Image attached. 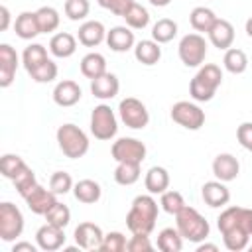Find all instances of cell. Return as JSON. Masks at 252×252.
<instances>
[{
  "label": "cell",
  "instance_id": "obj_1",
  "mask_svg": "<svg viewBox=\"0 0 252 252\" xmlns=\"http://www.w3.org/2000/svg\"><path fill=\"white\" fill-rule=\"evenodd\" d=\"M217 226L222 234V242L230 252H240L250 246L252 228V209L246 207H226L219 219Z\"/></svg>",
  "mask_w": 252,
  "mask_h": 252
},
{
  "label": "cell",
  "instance_id": "obj_2",
  "mask_svg": "<svg viewBox=\"0 0 252 252\" xmlns=\"http://www.w3.org/2000/svg\"><path fill=\"white\" fill-rule=\"evenodd\" d=\"M158 201L150 195H138L132 205L130 211L126 215V226L132 234H150L156 228V220H158Z\"/></svg>",
  "mask_w": 252,
  "mask_h": 252
},
{
  "label": "cell",
  "instance_id": "obj_3",
  "mask_svg": "<svg viewBox=\"0 0 252 252\" xmlns=\"http://www.w3.org/2000/svg\"><path fill=\"white\" fill-rule=\"evenodd\" d=\"M222 83V71L215 63H205L199 67L197 75L189 83V94L195 102H209Z\"/></svg>",
  "mask_w": 252,
  "mask_h": 252
},
{
  "label": "cell",
  "instance_id": "obj_4",
  "mask_svg": "<svg viewBox=\"0 0 252 252\" xmlns=\"http://www.w3.org/2000/svg\"><path fill=\"white\" fill-rule=\"evenodd\" d=\"M175 226L181 232L183 240H189V242H195V244L207 240V236L211 232L209 220L195 207H189V205H185L175 215Z\"/></svg>",
  "mask_w": 252,
  "mask_h": 252
},
{
  "label": "cell",
  "instance_id": "obj_5",
  "mask_svg": "<svg viewBox=\"0 0 252 252\" xmlns=\"http://www.w3.org/2000/svg\"><path fill=\"white\" fill-rule=\"evenodd\" d=\"M57 146L63 152V156L71 159H79L89 152V136L77 126V124H61L57 128Z\"/></svg>",
  "mask_w": 252,
  "mask_h": 252
},
{
  "label": "cell",
  "instance_id": "obj_6",
  "mask_svg": "<svg viewBox=\"0 0 252 252\" xmlns=\"http://www.w3.org/2000/svg\"><path fill=\"white\" fill-rule=\"evenodd\" d=\"M118 132V120L108 104H98L91 112V134L96 140H112Z\"/></svg>",
  "mask_w": 252,
  "mask_h": 252
},
{
  "label": "cell",
  "instance_id": "obj_7",
  "mask_svg": "<svg viewBox=\"0 0 252 252\" xmlns=\"http://www.w3.org/2000/svg\"><path fill=\"white\" fill-rule=\"evenodd\" d=\"M177 53L185 67H201L207 57V41L201 33H187L179 39Z\"/></svg>",
  "mask_w": 252,
  "mask_h": 252
},
{
  "label": "cell",
  "instance_id": "obj_8",
  "mask_svg": "<svg viewBox=\"0 0 252 252\" xmlns=\"http://www.w3.org/2000/svg\"><path fill=\"white\" fill-rule=\"evenodd\" d=\"M24 232V215L22 211L10 203H0V238L4 242H14Z\"/></svg>",
  "mask_w": 252,
  "mask_h": 252
},
{
  "label": "cell",
  "instance_id": "obj_9",
  "mask_svg": "<svg viewBox=\"0 0 252 252\" xmlns=\"http://www.w3.org/2000/svg\"><path fill=\"white\" fill-rule=\"evenodd\" d=\"M118 116L132 130H142L150 122V112H148L146 104L142 100L134 98V96H126V98L120 100V104H118Z\"/></svg>",
  "mask_w": 252,
  "mask_h": 252
},
{
  "label": "cell",
  "instance_id": "obj_10",
  "mask_svg": "<svg viewBox=\"0 0 252 252\" xmlns=\"http://www.w3.org/2000/svg\"><path fill=\"white\" fill-rule=\"evenodd\" d=\"M171 120L187 130H199L205 124V110H201L199 104L189 100H177L171 106Z\"/></svg>",
  "mask_w": 252,
  "mask_h": 252
},
{
  "label": "cell",
  "instance_id": "obj_11",
  "mask_svg": "<svg viewBox=\"0 0 252 252\" xmlns=\"http://www.w3.org/2000/svg\"><path fill=\"white\" fill-rule=\"evenodd\" d=\"M112 158L120 163V161H132V163H142L146 159V144L140 142L138 138H118L116 142H112L110 148Z\"/></svg>",
  "mask_w": 252,
  "mask_h": 252
},
{
  "label": "cell",
  "instance_id": "obj_12",
  "mask_svg": "<svg viewBox=\"0 0 252 252\" xmlns=\"http://www.w3.org/2000/svg\"><path fill=\"white\" fill-rule=\"evenodd\" d=\"M35 244L45 252H55L61 246H65V228L55 226L51 222H45L35 232Z\"/></svg>",
  "mask_w": 252,
  "mask_h": 252
},
{
  "label": "cell",
  "instance_id": "obj_13",
  "mask_svg": "<svg viewBox=\"0 0 252 252\" xmlns=\"http://www.w3.org/2000/svg\"><path fill=\"white\" fill-rule=\"evenodd\" d=\"M18 65H20V59L16 49L10 43H2L0 45V87L2 89H8L14 83Z\"/></svg>",
  "mask_w": 252,
  "mask_h": 252
},
{
  "label": "cell",
  "instance_id": "obj_14",
  "mask_svg": "<svg viewBox=\"0 0 252 252\" xmlns=\"http://www.w3.org/2000/svg\"><path fill=\"white\" fill-rule=\"evenodd\" d=\"M24 201H26L28 209H30L33 215H41V217H45V213L57 203L55 193H53L51 189L41 187L39 183H37V185L24 197Z\"/></svg>",
  "mask_w": 252,
  "mask_h": 252
},
{
  "label": "cell",
  "instance_id": "obj_15",
  "mask_svg": "<svg viewBox=\"0 0 252 252\" xmlns=\"http://www.w3.org/2000/svg\"><path fill=\"white\" fill-rule=\"evenodd\" d=\"M73 236H75V244L79 248H83V250H98L100 242L104 238L100 226L94 224V222H81L75 228Z\"/></svg>",
  "mask_w": 252,
  "mask_h": 252
},
{
  "label": "cell",
  "instance_id": "obj_16",
  "mask_svg": "<svg viewBox=\"0 0 252 252\" xmlns=\"http://www.w3.org/2000/svg\"><path fill=\"white\" fill-rule=\"evenodd\" d=\"M106 45L116 53H126L128 49H134L136 37L132 28L128 26H114L106 32Z\"/></svg>",
  "mask_w": 252,
  "mask_h": 252
},
{
  "label": "cell",
  "instance_id": "obj_17",
  "mask_svg": "<svg viewBox=\"0 0 252 252\" xmlns=\"http://www.w3.org/2000/svg\"><path fill=\"white\" fill-rule=\"evenodd\" d=\"M83 96V91L81 87L71 81V79H65V81H59L53 89V102L57 106H63V108H69V106H75Z\"/></svg>",
  "mask_w": 252,
  "mask_h": 252
},
{
  "label": "cell",
  "instance_id": "obj_18",
  "mask_svg": "<svg viewBox=\"0 0 252 252\" xmlns=\"http://www.w3.org/2000/svg\"><path fill=\"white\" fill-rule=\"evenodd\" d=\"M238 173H240V163L232 154H219L213 159V175L219 181H224V183L234 181Z\"/></svg>",
  "mask_w": 252,
  "mask_h": 252
},
{
  "label": "cell",
  "instance_id": "obj_19",
  "mask_svg": "<svg viewBox=\"0 0 252 252\" xmlns=\"http://www.w3.org/2000/svg\"><path fill=\"white\" fill-rule=\"evenodd\" d=\"M201 197H203V201H205L209 207L219 209V207L228 205V201H230V191H228V187L224 185V181L215 179V181H207V183L201 187Z\"/></svg>",
  "mask_w": 252,
  "mask_h": 252
},
{
  "label": "cell",
  "instance_id": "obj_20",
  "mask_svg": "<svg viewBox=\"0 0 252 252\" xmlns=\"http://www.w3.org/2000/svg\"><path fill=\"white\" fill-rule=\"evenodd\" d=\"M77 39L79 43H83L85 47H96L102 41H106V30L102 26V22L98 20H89L85 24L79 26L77 32Z\"/></svg>",
  "mask_w": 252,
  "mask_h": 252
},
{
  "label": "cell",
  "instance_id": "obj_21",
  "mask_svg": "<svg viewBox=\"0 0 252 252\" xmlns=\"http://www.w3.org/2000/svg\"><path fill=\"white\" fill-rule=\"evenodd\" d=\"M118 91H120V81H118V77L114 73L106 71L104 75H100V77L91 81V93H93V96H96L100 100L114 98L118 94Z\"/></svg>",
  "mask_w": 252,
  "mask_h": 252
},
{
  "label": "cell",
  "instance_id": "obj_22",
  "mask_svg": "<svg viewBox=\"0 0 252 252\" xmlns=\"http://www.w3.org/2000/svg\"><path fill=\"white\" fill-rule=\"evenodd\" d=\"M209 41L217 47V49H222L226 51L228 47H232V41H234V26L228 22V20H222L219 18L215 22V26L209 30Z\"/></svg>",
  "mask_w": 252,
  "mask_h": 252
},
{
  "label": "cell",
  "instance_id": "obj_23",
  "mask_svg": "<svg viewBox=\"0 0 252 252\" xmlns=\"http://www.w3.org/2000/svg\"><path fill=\"white\" fill-rule=\"evenodd\" d=\"M49 51L57 59H67L77 51V37L67 32H59L49 39Z\"/></svg>",
  "mask_w": 252,
  "mask_h": 252
},
{
  "label": "cell",
  "instance_id": "obj_24",
  "mask_svg": "<svg viewBox=\"0 0 252 252\" xmlns=\"http://www.w3.org/2000/svg\"><path fill=\"white\" fill-rule=\"evenodd\" d=\"M144 185L148 189V193L152 195H161L163 191L169 189V173L165 167L161 165H154L148 169L146 177H144Z\"/></svg>",
  "mask_w": 252,
  "mask_h": 252
},
{
  "label": "cell",
  "instance_id": "obj_25",
  "mask_svg": "<svg viewBox=\"0 0 252 252\" xmlns=\"http://www.w3.org/2000/svg\"><path fill=\"white\" fill-rule=\"evenodd\" d=\"M14 32H16V35L20 39H33L35 35H39L41 30H39L35 12H22V14H18L16 22H14Z\"/></svg>",
  "mask_w": 252,
  "mask_h": 252
},
{
  "label": "cell",
  "instance_id": "obj_26",
  "mask_svg": "<svg viewBox=\"0 0 252 252\" xmlns=\"http://www.w3.org/2000/svg\"><path fill=\"white\" fill-rule=\"evenodd\" d=\"M134 57L142 65H156L161 59V47L154 39H142L134 45Z\"/></svg>",
  "mask_w": 252,
  "mask_h": 252
},
{
  "label": "cell",
  "instance_id": "obj_27",
  "mask_svg": "<svg viewBox=\"0 0 252 252\" xmlns=\"http://www.w3.org/2000/svg\"><path fill=\"white\" fill-rule=\"evenodd\" d=\"M73 195L79 203H85V205H93L100 199L102 195V189L100 185L94 181V179H81L73 185Z\"/></svg>",
  "mask_w": 252,
  "mask_h": 252
},
{
  "label": "cell",
  "instance_id": "obj_28",
  "mask_svg": "<svg viewBox=\"0 0 252 252\" xmlns=\"http://www.w3.org/2000/svg\"><path fill=\"white\" fill-rule=\"evenodd\" d=\"M217 20L219 18L215 16V12L211 8H205V6H197L189 14V24L197 33H209V30L215 26Z\"/></svg>",
  "mask_w": 252,
  "mask_h": 252
},
{
  "label": "cell",
  "instance_id": "obj_29",
  "mask_svg": "<svg viewBox=\"0 0 252 252\" xmlns=\"http://www.w3.org/2000/svg\"><path fill=\"white\" fill-rule=\"evenodd\" d=\"M81 73L87 77V79H96L100 75L106 73V59L102 53H96V51H91L87 53L83 59H81Z\"/></svg>",
  "mask_w": 252,
  "mask_h": 252
},
{
  "label": "cell",
  "instance_id": "obj_30",
  "mask_svg": "<svg viewBox=\"0 0 252 252\" xmlns=\"http://www.w3.org/2000/svg\"><path fill=\"white\" fill-rule=\"evenodd\" d=\"M158 248L161 252H179L183 248V236L181 232L177 230V226H167V228H161L159 234H158Z\"/></svg>",
  "mask_w": 252,
  "mask_h": 252
},
{
  "label": "cell",
  "instance_id": "obj_31",
  "mask_svg": "<svg viewBox=\"0 0 252 252\" xmlns=\"http://www.w3.org/2000/svg\"><path fill=\"white\" fill-rule=\"evenodd\" d=\"M222 65H224V69H226L228 73L240 75V73H244V71L248 69V57H246V53H244L242 49H238V47H228V49L224 51Z\"/></svg>",
  "mask_w": 252,
  "mask_h": 252
},
{
  "label": "cell",
  "instance_id": "obj_32",
  "mask_svg": "<svg viewBox=\"0 0 252 252\" xmlns=\"http://www.w3.org/2000/svg\"><path fill=\"white\" fill-rule=\"evenodd\" d=\"M140 165H142V163L120 161V163L116 165V169H114V181H116L118 185H124V187L134 185V183L140 179V175H142Z\"/></svg>",
  "mask_w": 252,
  "mask_h": 252
},
{
  "label": "cell",
  "instance_id": "obj_33",
  "mask_svg": "<svg viewBox=\"0 0 252 252\" xmlns=\"http://www.w3.org/2000/svg\"><path fill=\"white\" fill-rule=\"evenodd\" d=\"M122 18H124L126 26L132 28V30H144V28H148V24H150V12H148L142 4H138V2H134V4L126 10V14H124Z\"/></svg>",
  "mask_w": 252,
  "mask_h": 252
},
{
  "label": "cell",
  "instance_id": "obj_34",
  "mask_svg": "<svg viewBox=\"0 0 252 252\" xmlns=\"http://www.w3.org/2000/svg\"><path fill=\"white\" fill-rule=\"evenodd\" d=\"M35 18H37V24H39V30L41 33H51L59 28V12L53 8V6H41L35 10Z\"/></svg>",
  "mask_w": 252,
  "mask_h": 252
},
{
  "label": "cell",
  "instance_id": "obj_35",
  "mask_svg": "<svg viewBox=\"0 0 252 252\" xmlns=\"http://www.w3.org/2000/svg\"><path fill=\"white\" fill-rule=\"evenodd\" d=\"M177 35V24L169 18H161L152 26V39L158 43H169Z\"/></svg>",
  "mask_w": 252,
  "mask_h": 252
},
{
  "label": "cell",
  "instance_id": "obj_36",
  "mask_svg": "<svg viewBox=\"0 0 252 252\" xmlns=\"http://www.w3.org/2000/svg\"><path fill=\"white\" fill-rule=\"evenodd\" d=\"M45 59H49V57H47V49L41 43H30L24 49V53H22V63H24V67H26L28 73L32 69H35L37 65H41Z\"/></svg>",
  "mask_w": 252,
  "mask_h": 252
},
{
  "label": "cell",
  "instance_id": "obj_37",
  "mask_svg": "<svg viewBox=\"0 0 252 252\" xmlns=\"http://www.w3.org/2000/svg\"><path fill=\"white\" fill-rule=\"evenodd\" d=\"M28 167V163L20 158V156H16V154H4L2 158H0V171H2V175L6 177V179H14L20 171H24Z\"/></svg>",
  "mask_w": 252,
  "mask_h": 252
},
{
  "label": "cell",
  "instance_id": "obj_38",
  "mask_svg": "<svg viewBox=\"0 0 252 252\" xmlns=\"http://www.w3.org/2000/svg\"><path fill=\"white\" fill-rule=\"evenodd\" d=\"M57 73H59L57 63H55L53 59H45L41 65H37L35 69L30 71V77H32L35 83H51V81L57 79Z\"/></svg>",
  "mask_w": 252,
  "mask_h": 252
},
{
  "label": "cell",
  "instance_id": "obj_39",
  "mask_svg": "<svg viewBox=\"0 0 252 252\" xmlns=\"http://www.w3.org/2000/svg\"><path fill=\"white\" fill-rule=\"evenodd\" d=\"M159 207L167 213V215H177L183 207H185V199L179 191H173V189H167L161 193V199H159Z\"/></svg>",
  "mask_w": 252,
  "mask_h": 252
},
{
  "label": "cell",
  "instance_id": "obj_40",
  "mask_svg": "<svg viewBox=\"0 0 252 252\" xmlns=\"http://www.w3.org/2000/svg\"><path fill=\"white\" fill-rule=\"evenodd\" d=\"M12 183H14V187H16V191L22 195V197H26L35 185H37V179H35V173H33V169L28 165L24 171H20L14 179H12Z\"/></svg>",
  "mask_w": 252,
  "mask_h": 252
},
{
  "label": "cell",
  "instance_id": "obj_41",
  "mask_svg": "<svg viewBox=\"0 0 252 252\" xmlns=\"http://www.w3.org/2000/svg\"><path fill=\"white\" fill-rule=\"evenodd\" d=\"M45 220L51 222V224H55V226L65 228V226L71 222V211H69L67 205H63V203L57 201V203L45 213Z\"/></svg>",
  "mask_w": 252,
  "mask_h": 252
},
{
  "label": "cell",
  "instance_id": "obj_42",
  "mask_svg": "<svg viewBox=\"0 0 252 252\" xmlns=\"http://www.w3.org/2000/svg\"><path fill=\"white\" fill-rule=\"evenodd\" d=\"M126 244H128L126 236L122 232H118V230H112V232H106L104 234L98 250H102V252H124L126 250Z\"/></svg>",
  "mask_w": 252,
  "mask_h": 252
},
{
  "label": "cell",
  "instance_id": "obj_43",
  "mask_svg": "<svg viewBox=\"0 0 252 252\" xmlns=\"http://www.w3.org/2000/svg\"><path fill=\"white\" fill-rule=\"evenodd\" d=\"M73 177L67 173V171H55L51 173L49 177V189L55 193V195H65L73 189Z\"/></svg>",
  "mask_w": 252,
  "mask_h": 252
},
{
  "label": "cell",
  "instance_id": "obj_44",
  "mask_svg": "<svg viewBox=\"0 0 252 252\" xmlns=\"http://www.w3.org/2000/svg\"><path fill=\"white\" fill-rule=\"evenodd\" d=\"M91 12V4L89 0H67L65 2V16L73 22L85 20Z\"/></svg>",
  "mask_w": 252,
  "mask_h": 252
},
{
  "label": "cell",
  "instance_id": "obj_45",
  "mask_svg": "<svg viewBox=\"0 0 252 252\" xmlns=\"http://www.w3.org/2000/svg\"><path fill=\"white\" fill-rule=\"evenodd\" d=\"M128 252H152L154 244L150 240V234H132V238L126 244Z\"/></svg>",
  "mask_w": 252,
  "mask_h": 252
},
{
  "label": "cell",
  "instance_id": "obj_46",
  "mask_svg": "<svg viewBox=\"0 0 252 252\" xmlns=\"http://www.w3.org/2000/svg\"><path fill=\"white\" fill-rule=\"evenodd\" d=\"M96 2H98L100 8L112 12L114 16H120V18H122V16L126 14V10L134 4V0H96Z\"/></svg>",
  "mask_w": 252,
  "mask_h": 252
},
{
  "label": "cell",
  "instance_id": "obj_47",
  "mask_svg": "<svg viewBox=\"0 0 252 252\" xmlns=\"http://www.w3.org/2000/svg\"><path fill=\"white\" fill-rule=\"evenodd\" d=\"M238 144L246 150H252V122H242L236 130Z\"/></svg>",
  "mask_w": 252,
  "mask_h": 252
},
{
  "label": "cell",
  "instance_id": "obj_48",
  "mask_svg": "<svg viewBox=\"0 0 252 252\" xmlns=\"http://www.w3.org/2000/svg\"><path fill=\"white\" fill-rule=\"evenodd\" d=\"M0 18H2V22H0V32H6L8 26H10V10H8V6H0Z\"/></svg>",
  "mask_w": 252,
  "mask_h": 252
},
{
  "label": "cell",
  "instance_id": "obj_49",
  "mask_svg": "<svg viewBox=\"0 0 252 252\" xmlns=\"http://www.w3.org/2000/svg\"><path fill=\"white\" fill-rule=\"evenodd\" d=\"M39 246L37 244H32V242H16L12 246V252H22V250H28V252H35Z\"/></svg>",
  "mask_w": 252,
  "mask_h": 252
},
{
  "label": "cell",
  "instance_id": "obj_50",
  "mask_svg": "<svg viewBox=\"0 0 252 252\" xmlns=\"http://www.w3.org/2000/svg\"><path fill=\"white\" fill-rule=\"evenodd\" d=\"M205 250H213V252H217V250H219V246H217V244H207V242H199V246H197V252H205Z\"/></svg>",
  "mask_w": 252,
  "mask_h": 252
},
{
  "label": "cell",
  "instance_id": "obj_51",
  "mask_svg": "<svg viewBox=\"0 0 252 252\" xmlns=\"http://www.w3.org/2000/svg\"><path fill=\"white\" fill-rule=\"evenodd\" d=\"M171 0H150V4L152 6H156V8H163V6H167Z\"/></svg>",
  "mask_w": 252,
  "mask_h": 252
},
{
  "label": "cell",
  "instance_id": "obj_52",
  "mask_svg": "<svg viewBox=\"0 0 252 252\" xmlns=\"http://www.w3.org/2000/svg\"><path fill=\"white\" fill-rule=\"evenodd\" d=\"M244 30H246L248 37H252V18H248V20H246V26H244Z\"/></svg>",
  "mask_w": 252,
  "mask_h": 252
},
{
  "label": "cell",
  "instance_id": "obj_53",
  "mask_svg": "<svg viewBox=\"0 0 252 252\" xmlns=\"http://www.w3.org/2000/svg\"><path fill=\"white\" fill-rule=\"evenodd\" d=\"M250 236H252V228H250Z\"/></svg>",
  "mask_w": 252,
  "mask_h": 252
},
{
  "label": "cell",
  "instance_id": "obj_54",
  "mask_svg": "<svg viewBox=\"0 0 252 252\" xmlns=\"http://www.w3.org/2000/svg\"><path fill=\"white\" fill-rule=\"evenodd\" d=\"M250 250H252V244H250Z\"/></svg>",
  "mask_w": 252,
  "mask_h": 252
},
{
  "label": "cell",
  "instance_id": "obj_55",
  "mask_svg": "<svg viewBox=\"0 0 252 252\" xmlns=\"http://www.w3.org/2000/svg\"><path fill=\"white\" fill-rule=\"evenodd\" d=\"M250 152H252V150H250Z\"/></svg>",
  "mask_w": 252,
  "mask_h": 252
}]
</instances>
